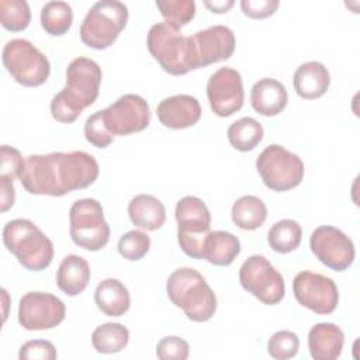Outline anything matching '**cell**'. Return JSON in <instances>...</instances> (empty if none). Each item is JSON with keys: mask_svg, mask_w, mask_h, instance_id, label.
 Returning a JSON list of instances; mask_svg holds the SVG:
<instances>
[{"mask_svg": "<svg viewBox=\"0 0 360 360\" xmlns=\"http://www.w3.org/2000/svg\"><path fill=\"white\" fill-rule=\"evenodd\" d=\"M98 173V162L84 150L51 152L27 156L18 180L30 194L62 197L91 186Z\"/></svg>", "mask_w": 360, "mask_h": 360, "instance_id": "6da1fadb", "label": "cell"}, {"mask_svg": "<svg viewBox=\"0 0 360 360\" xmlns=\"http://www.w3.org/2000/svg\"><path fill=\"white\" fill-rule=\"evenodd\" d=\"M103 72L90 58H75L66 68V84L51 100V115L58 122H75L98 97Z\"/></svg>", "mask_w": 360, "mask_h": 360, "instance_id": "7a4b0ae2", "label": "cell"}, {"mask_svg": "<svg viewBox=\"0 0 360 360\" xmlns=\"http://www.w3.org/2000/svg\"><path fill=\"white\" fill-rule=\"evenodd\" d=\"M169 300L193 322H207L217 311V295L205 278L193 267L174 270L166 281Z\"/></svg>", "mask_w": 360, "mask_h": 360, "instance_id": "3957f363", "label": "cell"}, {"mask_svg": "<svg viewBox=\"0 0 360 360\" xmlns=\"http://www.w3.org/2000/svg\"><path fill=\"white\" fill-rule=\"evenodd\" d=\"M3 243L30 271L45 270L53 259L52 240L30 219L17 218L3 228Z\"/></svg>", "mask_w": 360, "mask_h": 360, "instance_id": "277c9868", "label": "cell"}, {"mask_svg": "<svg viewBox=\"0 0 360 360\" xmlns=\"http://www.w3.org/2000/svg\"><path fill=\"white\" fill-rule=\"evenodd\" d=\"M128 7L118 0H101L91 6L80 25L82 42L93 49L110 48L128 22Z\"/></svg>", "mask_w": 360, "mask_h": 360, "instance_id": "5b68a950", "label": "cell"}, {"mask_svg": "<svg viewBox=\"0 0 360 360\" xmlns=\"http://www.w3.org/2000/svg\"><path fill=\"white\" fill-rule=\"evenodd\" d=\"M69 233L75 245L84 250H101L110 239V225L104 219L101 202L96 198H80L69 210Z\"/></svg>", "mask_w": 360, "mask_h": 360, "instance_id": "8992f818", "label": "cell"}, {"mask_svg": "<svg viewBox=\"0 0 360 360\" xmlns=\"http://www.w3.org/2000/svg\"><path fill=\"white\" fill-rule=\"evenodd\" d=\"M257 173L271 191H288L301 184L305 173L301 158L281 145L266 146L256 159Z\"/></svg>", "mask_w": 360, "mask_h": 360, "instance_id": "52a82bcc", "label": "cell"}, {"mask_svg": "<svg viewBox=\"0 0 360 360\" xmlns=\"http://www.w3.org/2000/svg\"><path fill=\"white\" fill-rule=\"evenodd\" d=\"M177 242L181 250L193 259H202L204 242L211 232V214L205 202L194 195H186L176 204Z\"/></svg>", "mask_w": 360, "mask_h": 360, "instance_id": "ba28073f", "label": "cell"}, {"mask_svg": "<svg viewBox=\"0 0 360 360\" xmlns=\"http://www.w3.org/2000/svg\"><path fill=\"white\" fill-rule=\"evenodd\" d=\"M1 59L6 70L22 86L37 87L49 77L51 63L48 58L28 39L8 41L3 48Z\"/></svg>", "mask_w": 360, "mask_h": 360, "instance_id": "9c48e42d", "label": "cell"}, {"mask_svg": "<svg viewBox=\"0 0 360 360\" xmlns=\"http://www.w3.org/2000/svg\"><path fill=\"white\" fill-rule=\"evenodd\" d=\"M146 45L150 55L166 73L183 76L190 72L187 37L180 30L173 28L165 21L156 22L148 31Z\"/></svg>", "mask_w": 360, "mask_h": 360, "instance_id": "30bf717a", "label": "cell"}, {"mask_svg": "<svg viewBox=\"0 0 360 360\" xmlns=\"http://www.w3.org/2000/svg\"><path fill=\"white\" fill-rule=\"evenodd\" d=\"M240 285L266 305L278 304L285 295L281 273L262 255L248 257L239 269Z\"/></svg>", "mask_w": 360, "mask_h": 360, "instance_id": "8fae6325", "label": "cell"}, {"mask_svg": "<svg viewBox=\"0 0 360 360\" xmlns=\"http://www.w3.org/2000/svg\"><path fill=\"white\" fill-rule=\"evenodd\" d=\"M233 31L226 25H211L187 37L190 70L226 60L235 51Z\"/></svg>", "mask_w": 360, "mask_h": 360, "instance_id": "7c38bea8", "label": "cell"}, {"mask_svg": "<svg viewBox=\"0 0 360 360\" xmlns=\"http://www.w3.org/2000/svg\"><path fill=\"white\" fill-rule=\"evenodd\" d=\"M105 128L114 136H127L148 128L150 122V108L139 94H124L107 108L101 110Z\"/></svg>", "mask_w": 360, "mask_h": 360, "instance_id": "4fadbf2b", "label": "cell"}, {"mask_svg": "<svg viewBox=\"0 0 360 360\" xmlns=\"http://www.w3.org/2000/svg\"><path fill=\"white\" fill-rule=\"evenodd\" d=\"M292 292L298 304L319 315L332 314L339 304V290L335 281L309 270L295 274Z\"/></svg>", "mask_w": 360, "mask_h": 360, "instance_id": "5bb4252c", "label": "cell"}, {"mask_svg": "<svg viewBox=\"0 0 360 360\" xmlns=\"http://www.w3.org/2000/svg\"><path fill=\"white\" fill-rule=\"evenodd\" d=\"M309 248L323 266L335 271L347 270L356 256L353 240L343 231L330 225L314 229L309 238Z\"/></svg>", "mask_w": 360, "mask_h": 360, "instance_id": "9a60e30c", "label": "cell"}, {"mask_svg": "<svg viewBox=\"0 0 360 360\" xmlns=\"http://www.w3.org/2000/svg\"><path fill=\"white\" fill-rule=\"evenodd\" d=\"M66 308L60 298L51 292L30 291L18 304V323L27 330H45L65 319Z\"/></svg>", "mask_w": 360, "mask_h": 360, "instance_id": "2e32d148", "label": "cell"}, {"mask_svg": "<svg viewBox=\"0 0 360 360\" xmlns=\"http://www.w3.org/2000/svg\"><path fill=\"white\" fill-rule=\"evenodd\" d=\"M207 97L215 115L226 118L238 112L245 101L240 73L229 66L215 70L207 82Z\"/></svg>", "mask_w": 360, "mask_h": 360, "instance_id": "e0dca14e", "label": "cell"}, {"mask_svg": "<svg viewBox=\"0 0 360 360\" xmlns=\"http://www.w3.org/2000/svg\"><path fill=\"white\" fill-rule=\"evenodd\" d=\"M160 124L170 129H186L195 125L201 118V105L190 94H174L163 98L156 107Z\"/></svg>", "mask_w": 360, "mask_h": 360, "instance_id": "ac0fdd59", "label": "cell"}, {"mask_svg": "<svg viewBox=\"0 0 360 360\" xmlns=\"http://www.w3.org/2000/svg\"><path fill=\"white\" fill-rule=\"evenodd\" d=\"M343 343V330L332 322L315 323L308 332V349L315 360H336L342 354Z\"/></svg>", "mask_w": 360, "mask_h": 360, "instance_id": "d6986e66", "label": "cell"}, {"mask_svg": "<svg viewBox=\"0 0 360 360\" xmlns=\"http://www.w3.org/2000/svg\"><path fill=\"white\" fill-rule=\"evenodd\" d=\"M288 103L285 86L271 77L257 80L250 90L252 108L263 117L278 115Z\"/></svg>", "mask_w": 360, "mask_h": 360, "instance_id": "ffe728a7", "label": "cell"}, {"mask_svg": "<svg viewBox=\"0 0 360 360\" xmlns=\"http://www.w3.org/2000/svg\"><path fill=\"white\" fill-rule=\"evenodd\" d=\"M292 84L295 93L305 100H315L322 97L330 84L329 70L318 60L301 63L294 72Z\"/></svg>", "mask_w": 360, "mask_h": 360, "instance_id": "44dd1931", "label": "cell"}, {"mask_svg": "<svg viewBox=\"0 0 360 360\" xmlns=\"http://www.w3.org/2000/svg\"><path fill=\"white\" fill-rule=\"evenodd\" d=\"M91 270L86 259L77 255H68L62 259L56 271V284L69 297L83 292L90 281Z\"/></svg>", "mask_w": 360, "mask_h": 360, "instance_id": "7402d4cb", "label": "cell"}, {"mask_svg": "<svg viewBox=\"0 0 360 360\" xmlns=\"http://www.w3.org/2000/svg\"><path fill=\"white\" fill-rule=\"evenodd\" d=\"M131 222L143 231H158L166 221L163 202L152 194H138L128 204Z\"/></svg>", "mask_w": 360, "mask_h": 360, "instance_id": "603a6c76", "label": "cell"}, {"mask_svg": "<svg viewBox=\"0 0 360 360\" xmlns=\"http://www.w3.org/2000/svg\"><path fill=\"white\" fill-rule=\"evenodd\" d=\"M97 308L107 316H122L131 307L128 288L118 278H105L100 281L94 291Z\"/></svg>", "mask_w": 360, "mask_h": 360, "instance_id": "cb8c5ba5", "label": "cell"}, {"mask_svg": "<svg viewBox=\"0 0 360 360\" xmlns=\"http://www.w3.org/2000/svg\"><path fill=\"white\" fill-rule=\"evenodd\" d=\"M240 240L228 231H211L204 242L202 259L214 266H229L240 253Z\"/></svg>", "mask_w": 360, "mask_h": 360, "instance_id": "d4e9b609", "label": "cell"}, {"mask_svg": "<svg viewBox=\"0 0 360 360\" xmlns=\"http://www.w3.org/2000/svg\"><path fill=\"white\" fill-rule=\"evenodd\" d=\"M232 222L243 231L260 228L267 218V208L262 198L248 194L239 197L231 210Z\"/></svg>", "mask_w": 360, "mask_h": 360, "instance_id": "484cf974", "label": "cell"}, {"mask_svg": "<svg viewBox=\"0 0 360 360\" xmlns=\"http://www.w3.org/2000/svg\"><path fill=\"white\" fill-rule=\"evenodd\" d=\"M262 124L252 117H242L228 127L226 136L232 148L239 152L253 150L263 139Z\"/></svg>", "mask_w": 360, "mask_h": 360, "instance_id": "4316f807", "label": "cell"}, {"mask_svg": "<svg viewBox=\"0 0 360 360\" xmlns=\"http://www.w3.org/2000/svg\"><path fill=\"white\" fill-rule=\"evenodd\" d=\"M129 342V330L122 323L107 322L97 326L91 333V345L96 352L112 354L121 352Z\"/></svg>", "mask_w": 360, "mask_h": 360, "instance_id": "83f0119b", "label": "cell"}, {"mask_svg": "<svg viewBox=\"0 0 360 360\" xmlns=\"http://www.w3.org/2000/svg\"><path fill=\"white\" fill-rule=\"evenodd\" d=\"M41 25L52 37L65 35L73 22V10L66 1H48L41 8Z\"/></svg>", "mask_w": 360, "mask_h": 360, "instance_id": "f1b7e54d", "label": "cell"}, {"mask_svg": "<svg viewBox=\"0 0 360 360\" xmlns=\"http://www.w3.org/2000/svg\"><path fill=\"white\" fill-rule=\"evenodd\" d=\"M302 239V228L294 219H280L271 225L267 232V242L277 253H290L295 250Z\"/></svg>", "mask_w": 360, "mask_h": 360, "instance_id": "f546056e", "label": "cell"}, {"mask_svg": "<svg viewBox=\"0 0 360 360\" xmlns=\"http://www.w3.org/2000/svg\"><path fill=\"white\" fill-rule=\"evenodd\" d=\"M0 21L7 31H24L31 22L28 3L25 0H0Z\"/></svg>", "mask_w": 360, "mask_h": 360, "instance_id": "4dcf8cb0", "label": "cell"}, {"mask_svg": "<svg viewBox=\"0 0 360 360\" xmlns=\"http://www.w3.org/2000/svg\"><path fill=\"white\" fill-rule=\"evenodd\" d=\"M155 4L165 18V22L176 30L187 25L195 15L194 0H156Z\"/></svg>", "mask_w": 360, "mask_h": 360, "instance_id": "1f68e13d", "label": "cell"}, {"mask_svg": "<svg viewBox=\"0 0 360 360\" xmlns=\"http://www.w3.org/2000/svg\"><path fill=\"white\" fill-rule=\"evenodd\" d=\"M150 248V238L146 232L139 229H132L125 232L117 245L118 253L131 262L141 260Z\"/></svg>", "mask_w": 360, "mask_h": 360, "instance_id": "d6a6232c", "label": "cell"}, {"mask_svg": "<svg viewBox=\"0 0 360 360\" xmlns=\"http://www.w3.org/2000/svg\"><path fill=\"white\" fill-rule=\"evenodd\" d=\"M300 339L292 330H278L267 342V353L276 360H287L297 356Z\"/></svg>", "mask_w": 360, "mask_h": 360, "instance_id": "836d02e7", "label": "cell"}, {"mask_svg": "<svg viewBox=\"0 0 360 360\" xmlns=\"http://www.w3.org/2000/svg\"><path fill=\"white\" fill-rule=\"evenodd\" d=\"M84 138L89 143L98 149H104L112 143L114 135L108 132L104 125L101 110L87 117L84 122Z\"/></svg>", "mask_w": 360, "mask_h": 360, "instance_id": "e575fe53", "label": "cell"}, {"mask_svg": "<svg viewBox=\"0 0 360 360\" xmlns=\"http://www.w3.org/2000/svg\"><path fill=\"white\" fill-rule=\"evenodd\" d=\"M25 159L20 153L18 149L1 145L0 148V179L14 181L20 177Z\"/></svg>", "mask_w": 360, "mask_h": 360, "instance_id": "d590c367", "label": "cell"}, {"mask_svg": "<svg viewBox=\"0 0 360 360\" xmlns=\"http://www.w3.org/2000/svg\"><path fill=\"white\" fill-rule=\"evenodd\" d=\"M188 354V343L179 336H165L156 345V356L160 360H186Z\"/></svg>", "mask_w": 360, "mask_h": 360, "instance_id": "8d00e7d4", "label": "cell"}, {"mask_svg": "<svg viewBox=\"0 0 360 360\" xmlns=\"http://www.w3.org/2000/svg\"><path fill=\"white\" fill-rule=\"evenodd\" d=\"M58 357L52 342L45 339H34L25 342L18 352L20 360H55Z\"/></svg>", "mask_w": 360, "mask_h": 360, "instance_id": "74e56055", "label": "cell"}, {"mask_svg": "<svg viewBox=\"0 0 360 360\" xmlns=\"http://www.w3.org/2000/svg\"><path fill=\"white\" fill-rule=\"evenodd\" d=\"M278 0H242L240 8L245 15L250 18H267L276 13L278 8Z\"/></svg>", "mask_w": 360, "mask_h": 360, "instance_id": "f35d334b", "label": "cell"}, {"mask_svg": "<svg viewBox=\"0 0 360 360\" xmlns=\"http://www.w3.org/2000/svg\"><path fill=\"white\" fill-rule=\"evenodd\" d=\"M15 201V190L13 186V181L0 179V204H1V212L8 211Z\"/></svg>", "mask_w": 360, "mask_h": 360, "instance_id": "ab89813d", "label": "cell"}, {"mask_svg": "<svg viewBox=\"0 0 360 360\" xmlns=\"http://www.w3.org/2000/svg\"><path fill=\"white\" fill-rule=\"evenodd\" d=\"M202 4L212 13H217V14H222V13H228L235 1L233 0H214V1H210V0H204Z\"/></svg>", "mask_w": 360, "mask_h": 360, "instance_id": "60d3db41", "label": "cell"}]
</instances>
